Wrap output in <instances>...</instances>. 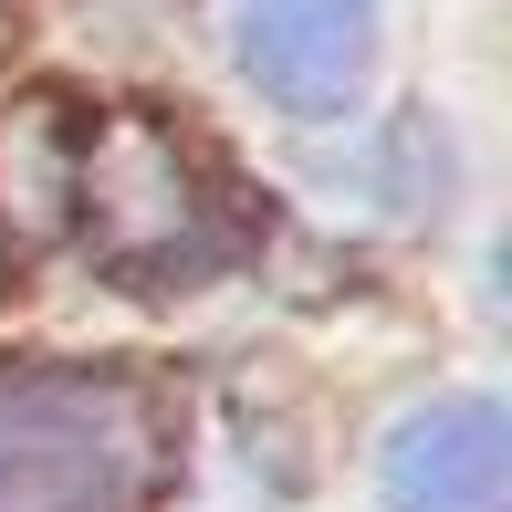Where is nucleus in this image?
Instances as JSON below:
<instances>
[{"label": "nucleus", "instance_id": "nucleus-2", "mask_svg": "<svg viewBox=\"0 0 512 512\" xmlns=\"http://www.w3.org/2000/svg\"><path fill=\"white\" fill-rule=\"evenodd\" d=\"M168 418L126 366H11L0 377V512H147Z\"/></svg>", "mask_w": 512, "mask_h": 512}, {"label": "nucleus", "instance_id": "nucleus-4", "mask_svg": "<svg viewBox=\"0 0 512 512\" xmlns=\"http://www.w3.org/2000/svg\"><path fill=\"white\" fill-rule=\"evenodd\" d=\"M502 408L450 398V408H418L398 439H387V502L398 512H502Z\"/></svg>", "mask_w": 512, "mask_h": 512}, {"label": "nucleus", "instance_id": "nucleus-3", "mask_svg": "<svg viewBox=\"0 0 512 512\" xmlns=\"http://www.w3.org/2000/svg\"><path fill=\"white\" fill-rule=\"evenodd\" d=\"M241 63L272 105L345 115L377 74V0H241Z\"/></svg>", "mask_w": 512, "mask_h": 512}, {"label": "nucleus", "instance_id": "nucleus-1", "mask_svg": "<svg viewBox=\"0 0 512 512\" xmlns=\"http://www.w3.org/2000/svg\"><path fill=\"white\" fill-rule=\"evenodd\" d=\"M63 199H74L84 251L136 293H189L241 262V209L220 168L157 115H105L84 157H63Z\"/></svg>", "mask_w": 512, "mask_h": 512}]
</instances>
